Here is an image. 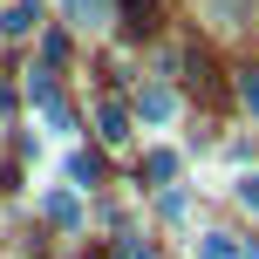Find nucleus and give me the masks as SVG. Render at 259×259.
<instances>
[{"label": "nucleus", "instance_id": "8", "mask_svg": "<svg viewBox=\"0 0 259 259\" xmlns=\"http://www.w3.org/2000/svg\"><path fill=\"white\" fill-rule=\"evenodd\" d=\"M239 198H246V205L259 211V178H246V184H239Z\"/></svg>", "mask_w": 259, "mask_h": 259}, {"label": "nucleus", "instance_id": "6", "mask_svg": "<svg viewBox=\"0 0 259 259\" xmlns=\"http://www.w3.org/2000/svg\"><path fill=\"white\" fill-rule=\"evenodd\" d=\"M239 96H246V109L259 116V75H239Z\"/></svg>", "mask_w": 259, "mask_h": 259}, {"label": "nucleus", "instance_id": "1", "mask_svg": "<svg viewBox=\"0 0 259 259\" xmlns=\"http://www.w3.org/2000/svg\"><path fill=\"white\" fill-rule=\"evenodd\" d=\"M96 130H103L109 143H123V137H130V116H123L116 103H103V109H96Z\"/></svg>", "mask_w": 259, "mask_h": 259}, {"label": "nucleus", "instance_id": "5", "mask_svg": "<svg viewBox=\"0 0 259 259\" xmlns=\"http://www.w3.org/2000/svg\"><path fill=\"white\" fill-rule=\"evenodd\" d=\"M34 27V0H14V14H7V34H27Z\"/></svg>", "mask_w": 259, "mask_h": 259}, {"label": "nucleus", "instance_id": "4", "mask_svg": "<svg viewBox=\"0 0 259 259\" xmlns=\"http://www.w3.org/2000/svg\"><path fill=\"white\" fill-rule=\"evenodd\" d=\"M198 259H239V246H232V239H225V232H211L205 246H198Z\"/></svg>", "mask_w": 259, "mask_h": 259}, {"label": "nucleus", "instance_id": "3", "mask_svg": "<svg viewBox=\"0 0 259 259\" xmlns=\"http://www.w3.org/2000/svg\"><path fill=\"white\" fill-rule=\"evenodd\" d=\"M143 116L164 123V116H170V89H143Z\"/></svg>", "mask_w": 259, "mask_h": 259}, {"label": "nucleus", "instance_id": "7", "mask_svg": "<svg viewBox=\"0 0 259 259\" xmlns=\"http://www.w3.org/2000/svg\"><path fill=\"white\" fill-rule=\"evenodd\" d=\"M68 7H75L82 21H96V14H103V0H68Z\"/></svg>", "mask_w": 259, "mask_h": 259}, {"label": "nucleus", "instance_id": "2", "mask_svg": "<svg viewBox=\"0 0 259 259\" xmlns=\"http://www.w3.org/2000/svg\"><path fill=\"white\" fill-rule=\"evenodd\" d=\"M130 7V27H137V34H150V21H157V0H123Z\"/></svg>", "mask_w": 259, "mask_h": 259}]
</instances>
